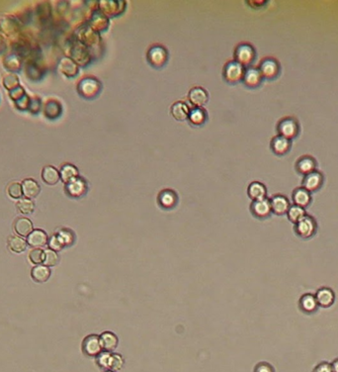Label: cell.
Instances as JSON below:
<instances>
[{"mask_svg":"<svg viewBox=\"0 0 338 372\" xmlns=\"http://www.w3.org/2000/svg\"><path fill=\"white\" fill-rule=\"evenodd\" d=\"M248 197L252 200H261L266 198L267 189L266 186L260 181H252L247 187Z\"/></svg>","mask_w":338,"mask_h":372,"instance_id":"d6a6232c","label":"cell"},{"mask_svg":"<svg viewBox=\"0 0 338 372\" xmlns=\"http://www.w3.org/2000/svg\"><path fill=\"white\" fill-rule=\"evenodd\" d=\"M58 236L62 239V241L64 242L65 245H69L74 240V235H73L72 231H70L68 229H64L63 231H61L58 234Z\"/></svg>","mask_w":338,"mask_h":372,"instance_id":"f907efd6","label":"cell"},{"mask_svg":"<svg viewBox=\"0 0 338 372\" xmlns=\"http://www.w3.org/2000/svg\"><path fill=\"white\" fill-rule=\"evenodd\" d=\"M9 92V97L11 100H13V102H16L17 100H19L20 98H22L26 92H25V89L20 85L18 87H16L15 89L11 90V91H8Z\"/></svg>","mask_w":338,"mask_h":372,"instance_id":"9f6ffc18","label":"cell"},{"mask_svg":"<svg viewBox=\"0 0 338 372\" xmlns=\"http://www.w3.org/2000/svg\"><path fill=\"white\" fill-rule=\"evenodd\" d=\"M23 60L18 56L11 54L3 59V68L9 71V73H17L22 70L23 68Z\"/></svg>","mask_w":338,"mask_h":372,"instance_id":"f1b7e54d","label":"cell"},{"mask_svg":"<svg viewBox=\"0 0 338 372\" xmlns=\"http://www.w3.org/2000/svg\"><path fill=\"white\" fill-rule=\"evenodd\" d=\"M305 215H306V213H305L304 208L300 207V206L295 205V204L292 205V206H290V208H289V210H288V212H287L288 219H289L292 223H294V224L298 223V222H299L300 220H302Z\"/></svg>","mask_w":338,"mask_h":372,"instance_id":"b9f144b4","label":"cell"},{"mask_svg":"<svg viewBox=\"0 0 338 372\" xmlns=\"http://www.w3.org/2000/svg\"><path fill=\"white\" fill-rule=\"evenodd\" d=\"M245 68L235 60H232L225 65L223 69V76L229 83H237L242 80Z\"/></svg>","mask_w":338,"mask_h":372,"instance_id":"30bf717a","label":"cell"},{"mask_svg":"<svg viewBox=\"0 0 338 372\" xmlns=\"http://www.w3.org/2000/svg\"><path fill=\"white\" fill-rule=\"evenodd\" d=\"M316 163L310 156H303L296 163V169L299 173L306 175L315 170Z\"/></svg>","mask_w":338,"mask_h":372,"instance_id":"484cf974","label":"cell"},{"mask_svg":"<svg viewBox=\"0 0 338 372\" xmlns=\"http://www.w3.org/2000/svg\"><path fill=\"white\" fill-rule=\"evenodd\" d=\"M124 364H125V360L121 354L111 352L110 360H109V370H113L117 372L118 370H121L123 368Z\"/></svg>","mask_w":338,"mask_h":372,"instance_id":"bcb514c9","label":"cell"},{"mask_svg":"<svg viewBox=\"0 0 338 372\" xmlns=\"http://www.w3.org/2000/svg\"><path fill=\"white\" fill-rule=\"evenodd\" d=\"M331 364V369H332V372H338V358L334 359L332 361Z\"/></svg>","mask_w":338,"mask_h":372,"instance_id":"6125c7cd","label":"cell"},{"mask_svg":"<svg viewBox=\"0 0 338 372\" xmlns=\"http://www.w3.org/2000/svg\"><path fill=\"white\" fill-rule=\"evenodd\" d=\"M21 185H22L23 196L25 198H28V199L36 198L41 191V187H40L39 183L32 178L24 179L23 182L21 183Z\"/></svg>","mask_w":338,"mask_h":372,"instance_id":"e575fe53","label":"cell"},{"mask_svg":"<svg viewBox=\"0 0 338 372\" xmlns=\"http://www.w3.org/2000/svg\"><path fill=\"white\" fill-rule=\"evenodd\" d=\"M14 230L19 236L28 237L33 232V224L29 219L21 217L15 221Z\"/></svg>","mask_w":338,"mask_h":372,"instance_id":"f35d334b","label":"cell"},{"mask_svg":"<svg viewBox=\"0 0 338 372\" xmlns=\"http://www.w3.org/2000/svg\"><path fill=\"white\" fill-rule=\"evenodd\" d=\"M42 100L38 96H31L30 100V105L28 111L31 112L32 114H39L42 110Z\"/></svg>","mask_w":338,"mask_h":372,"instance_id":"816d5d0a","label":"cell"},{"mask_svg":"<svg viewBox=\"0 0 338 372\" xmlns=\"http://www.w3.org/2000/svg\"><path fill=\"white\" fill-rule=\"evenodd\" d=\"M76 89L78 94L83 98L93 99L100 93L102 83L94 76H86L78 81Z\"/></svg>","mask_w":338,"mask_h":372,"instance_id":"7a4b0ae2","label":"cell"},{"mask_svg":"<svg viewBox=\"0 0 338 372\" xmlns=\"http://www.w3.org/2000/svg\"><path fill=\"white\" fill-rule=\"evenodd\" d=\"M42 179L49 185H55L61 180L60 170H58L53 166L44 167V169H42Z\"/></svg>","mask_w":338,"mask_h":372,"instance_id":"8d00e7d4","label":"cell"},{"mask_svg":"<svg viewBox=\"0 0 338 372\" xmlns=\"http://www.w3.org/2000/svg\"><path fill=\"white\" fill-rule=\"evenodd\" d=\"M97 9L104 15L115 17L122 14L127 7V2L124 0H101L97 2Z\"/></svg>","mask_w":338,"mask_h":372,"instance_id":"5b68a950","label":"cell"},{"mask_svg":"<svg viewBox=\"0 0 338 372\" xmlns=\"http://www.w3.org/2000/svg\"><path fill=\"white\" fill-rule=\"evenodd\" d=\"M36 11H37L38 18L42 23L48 22L52 16V7L49 2L39 3L36 8Z\"/></svg>","mask_w":338,"mask_h":372,"instance_id":"7bdbcfd3","label":"cell"},{"mask_svg":"<svg viewBox=\"0 0 338 372\" xmlns=\"http://www.w3.org/2000/svg\"><path fill=\"white\" fill-rule=\"evenodd\" d=\"M110 355L111 352L108 351H102L97 357H96V362L98 366L104 370H109V360H110Z\"/></svg>","mask_w":338,"mask_h":372,"instance_id":"681fc988","label":"cell"},{"mask_svg":"<svg viewBox=\"0 0 338 372\" xmlns=\"http://www.w3.org/2000/svg\"><path fill=\"white\" fill-rule=\"evenodd\" d=\"M277 131L278 135L291 140L298 135L299 124L294 117H284L277 124Z\"/></svg>","mask_w":338,"mask_h":372,"instance_id":"9c48e42d","label":"cell"},{"mask_svg":"<svg viewBox=\"0 0 338 372\" xmlns=\"http://www.w3.org/2000/svg\"><path fill=\"white\" fill-rule=\"evenodd\" d=\"M104 372H116V371H113V370H105Z\"/></svg>","mask_w":338,"mask_h":372,"instance_id":"be15d7a7","label":"cell"},{"mask_svg":"<svg viewBox=\"0 0 338 372\" xmlns=\"http://www.w3.org/2000/svg\"><path fill=\"white\" fill-rule=\"evenodd\" d=\"M59 261H60V258L55 251H53L51 249L44 251V262L43 263L46 267H48V268L55 267L59 264Z\"/></svg>","mask_w":338,"mask_h":372,"instance_id":"7dc6e473","label":"cell"},{"mask_svg":"<svg viewBox=\"0 0 338 372\" xmlns=\"http://www.w3.org/2000/svg\"><path fill=\"white\" fill-rule=\"evenodd\" d=\"M168 56L167 49L160 44L150 46L146 52L147 62L154 68L163 67L168 61Z\"/></svg>","mask_w":338,"mask_h":372,"instance_id":"52a82bcc","label":"cell"},{"mask_svg":"<svg viewBox=\"0 0 338 372\" xmlns=\"http://www.w3.org/2000/svg\"><path fill=\"white\" fill-rule=\"evenodd\" d=\"M30 100H31V96L26 93L22 98H20L19 100H17L14 103H15V106H16V108L18 110H20V111H28L29 105H30Z\"/></svg>","mask_w":338,"mask_h":372,"instance_id":"f5cc1de1","label":"cell"},{"mask_svg":"<svg viewBox=\"0 0 338 372\" xmlns=\"http://www.w3.org/2000/svg\"><path fill=\"white\" fill-rule=\"evenodd\" d=\"M157 202L163 209H172L178 202V195L172 189H163L158 193Z\"/></svg>","mask_w":338,"mask_h":372,"instance_id":"d6986e66","label":"cell"},{"mask_svg":"<svg viewBox=\"0 0 338 372\" xmlns=\"http://www.w3.org/2000/svg\"><path fill=\"white\" fill-rule=\"evenodd\" d=\"M17 209L18 211L23 214V215H29V214H32L35 210V204L34 202L32 201V199H28V198H21L18 200L17 204Z\"/></svg>","mask_w":338,"mask_h":372,"instance_id":"ee69618b","label":"cell"},{"mask_svg":"<svg viewBox=\"0 0 338 372\" xmlns=\"http://www.w3.org/2000/svg\"><path fill=\"white\" fill-rule=\"evenodd\" d=\"M258 69L263 78L273 79L280 72V65L276 59L272 57H266L261 60L258 66Z\"/></svg>","mask_w":338,"mask_h":372,"instance_id":"7c38bea8","label":"cell"},{"mask_svg":"<svg viewBox=\"0 0 338 372\" xmlns=\"http://www.w3.org/2000/svg\"><path fill=\"white\" fill-rule=\"evenodd\" d=\"M262 79H263V77H262L258 68L249 67V68H245V72H244L242 81L246 86L251 87V88L257 87V86L260 85Z\"/></svg>","mask_w":338,"mask_h":372,"instance_id":"cb8c5ba5","label":"cell"},{"mask_svg":"<svg viewBox=\"0 0 338 372\" xmlns=\"http://www.w3.org/2000/svg\"><path fill=\"white\" fill-rule=\"evenodd\" d=\"M69 58H71L78 67H86L91 62V53L87 47L75 40L70 47Z\"/></svg>","mask_w":338,"mask_h":372,"instance_id":"ba28073f","label":"cell"},{"mask_svg":"<svg viewBox=\"0 0 338 372\" xmlns=\"http://www.w3.org/2000/svg\"><path fill=\"white\" fill-rule=\"evenodd\" d=\"M82 351L88 357H97L102 351L100 337L97 335H88L82 341Z\"/></svg>","mask_w":338,"mask_h":372,"instance_id":"4fadbf2b","label":"cell"},{"mask_svg":"<svg viewBox=\"0 0 338 372\" xmlns=\"http://www.w3.org/2000/svg\"><path fill=\"white\" fill-rule=\"evenodd\" d=\"M109 23H110L109 18L106 15H104L102 12H100L98 9H96V10L92 11L90 18L87 22V25L92 30H94L95 32L100 34L101 32L108 29Z\"/></svg>","mask_w":338,"mask_h":372,"instance_id":"9a60e30c","label":"cell"},{"mask_svg":"<svg viewBox=\"0 0 338 372\" xmlns=\"http://www.w3.org/2000/svg\"><path fill=\"white\" fill-rule=\"evenodd\" d=\"M49 245H50V247H51V250H53V251H55V252H57V251H61V250L63 249V247L65 246L64 242L62 241V239L59 237L58 235L52 237V238H51L50 241H49Z\"/></svg>","mask_w":338,"mask_h":372,"instance_id":"11a10c76","label":"cell"},{"mask_svg":"<svg viewBox=\"0 0 338 372\" xmlns=\"http://www.w3.org/2000/svg\"><path fill=\"white\" fill-rule=\"evenodd\" d=\"M75 39L89 50L98 47L101 43L100 34L92 30L87 24H84L76 29Z\"/></svg>","mask_w":338,"mask_h":372,"instance_id":"3957f363","label":"cell"},{"mask_svg":"<svg viewBox=\"0 0 338 372\" xmlns=\"http://www.w3.org/2000/svg\"><path fill=\"white\" fill-rule=\"evenodd\" d=\"M254 372H275V369L270 363L262 361L255 366Z\"/></svg>","mask_w":338,"mask_h":372,"instance_id":"6f0895ef","label":"cell"},{"mask_svg":"<svg viewBox=\"0 0 338 372\" xmlns=\"http://www.w3.org/2000/svg\"><path fill=\"white\" fill-rule=\"evenodd\" d=\"M29 258L33 264L40 265L44 262V252L40 249H34L32 252H30Z\"/></svg>","mask_w":338,"mask_h":372,"instance_id":"db71d44e","label":"cell"},{"mask_svg":"<svg viewBox=\"0 0 338 372\" xmlns=\"http://www.w3.org/2000/svg\"><path fill=\"white\" fill-rule=\"evenodd\" d=\"M190 107L184 101H176L170 107V113L172 117L178 121H184L188 119V115L190 113Z\"/></svg>","mask_w":338,"mask_h":372,"instance_id":"f546056e","label":"cell"},{"mask_svg":"<svg viewBox=\"0 0 338 372\" xmlns=\"http://www.w3.org/2000/svg\"><path fill=\"white\" fill-rule=\"evenodd\" d=\"M27 240H25L23 237H17V236H12L8 238V247L9 250L13 253H16V254H20V253H23L26 247H27Z\"/></svg>","mask_w":338,"mask_h":372,"instance_id":"ab89813d","label":"cell"},{"mask_svg":"<svg viewBox=\"0 0 338 372\" xmlns=\"http://www.w3.org/2000/svg\"><path fill=\"white\" fill-rule=\"evenodd\" d=\"M250 212L258 219L268 218L272 213L270 200L268 198H264L261 200L252 201L250 204Z\"/></svg>","mask_w":338,"mask_h":372,"instance_id":"2e32d148","label":"cell"},{"mask_svg":"<svg viewBox=\"0 0 338 372\" xmlns=\"http://www.w3.org/2000/svg\"><path fill=\"white\" fill-rule=\"evenodd\" d=\"M269 200H270L272 213L278 216L287 214L291 204H290L289 199L286 196L282 194H276V195H273Z\"/></svg>","mask_w":338,"mask_h":372,"instance_id":"ffe728a7","label":"cell"},{"mask_svg":"<svg viewBox=\"0 0 338 372\" xmlns=\"http://www.w3.org/2000/svg\"><path fill=\"white\" fill-rule=\"evenodd\" d=\"M21 30L20 21L12 16L5 15L0 17V34L4 37L16 36Z\"/></svg>","mask_w":338,"mask_h":372,"instance_id":"8fae6325","label":"cell"},{"mask_svg":"<svg viewBox=\"0 0 338 372\" xmlns=\"http://www.w3.org/2000/svg\"><path fill=\"white\" fill-rule=\"evenodd\" d=\"M255 50L249 43H239L234 51V60L244 68L250 66L255 59Z\"/></svg>","mask_w":338,"mask_h":372,"instance_id":"277c9868","label":"cell"},{"mask_svg":"<svg viewBox=\"0 0 338 372\" xmlns=\"http://www.w3.org/2000/svg\"><path fill=\"white\" fill-rule=\"evenodd\" d=\"M7 192L9 196L13 199H21L23 196V191H22V185L21 183L18 182H12L9 184L7 187Z\"/></svg>","mask_w":338,"mask_h":372,"instance_id":"c3c4849f","label":"cell"},{"mask_svg":"<svg viewBox=\"0 0 338 372\" xmlns=\"http://www.w3.org/2000/svg\"><path fill=\"white\" fill-rule=\"evenodd\" d=\"M312 372H332L331 364L328 363V362H326V361L320 362L319 364H317L315 366V368L313 369Z\"/></svg>","mask_w":338,"mask_h":372,"instance_id":"680465c9","label":"cell"},{"mask_svg":"<svg viewBox=\"0 0 338 372\" xmlns=\"http://www.w3.org/2000/svg\"><path fill=\"white\" fill-rule=\"evenodd\" d=\"M270 147H271V150L273 151L274 154L278 155V156H282V155H285L286 153H288V151L290 150V147H291V142L290 140L280 136V135H276L275 137L272 138L271 142H270Z\"/></svg>","mask_w":338,"mask_h":372,"instance_id":"4316f807","label":"cell"},{"mask_svg":"<svg viewBox=\"0 0 338 372\" xmlns=\"http://www.w3.org/2000/svg\"><path fill=\"white\" fill-rule=\"evenodd\" d=\"M44 114L50 120H56L63 114V106L60 101L50 99L44 106Z\"/></svg>","mask_w":338,"mask_h":372,"instance_id":"1f68e13d","label":"cell"},{"mask_svg":"<svg viewBox=\"0 0 338 372\" xmlns=\"http://www.w3.org/2000/svg\"><path fill=\"white\" fill-rule=\"evenodd\" d=\"M246 3L253 8H258L263 6L266 3V1H264V0H260V1H257V0H250V1H247Z\"/></svg>","mask_w":338,"mask_h":372,"instance_id":"94428289","label":"cell"},{"mask_svg":"<svg viewBox=\"0 0 338 372\" xmlns=\"http://www.w3.org/2000/svg\"><path fill=\"white\" fill-rule=\"evenodd\" d=\"M292 199L295 205H298L300 207L305 208L309 205L311 201V195L310 192H308L306 189H304L303 186L298 187L293 191Z\"/></svg>","mask_w":338,"mask_h":372,"instance_id":"836d02e7","label":"cell"},{"mask_svg":"<svg viewBox=\"0 0 338 372\" xmlns=\"http://www.w3.org/2000/svg\"><path fill=\"white\" fill-rule=\"evenodd\" d=\"M51 276V271L46 266H37L32 270V277L36 282H46Z\"/></svg>","mask_w":338,"mask_h":372,"instance_id":"60d3db41","label":"cell"},{"mask_svg":"<svg viewBox=\"0 0 338 372\" xmlns=\"http://www.w3.org/2000/svg\"><path fill=\"white\" fill-rule=\"evenodd\" d=\"M25 73L30 80L39 81L45 76L46 69L39 62H29L25 65Z\"/></svg>","mask_w":338,"mask_h":372,"instance_id":"7402d4cb","label":"cell"},{"mask_svg":"<svg viewBox=\"0 0 338 372\" xmlns=\"http://www.w3.org/2000/svg\"><path fill=\"white\" fill-rule=\"evenodd\" d=\"M60 72L68 78H73L79 73V67L69 57H63L59 62Z\"/></svg>","mask_w":338,"mask_h":372,"instance_id":"e0dca14e","label":"cell"},{"mask_svg":"<svg viewBox=\"0 0 338 372\" xmlns=\"http://www.w3.org/2000/svg\"><path fill=\"white\" fill-rule=\"evenodd\" d=\"M299 305H300V309L305 314H312V313L316 312L318 307H319L317 302H316L315 296L311 293L304 294L300 298Z\"/></svg>","mask_w":338,"mask_h":372,"instance_id":"83f0119b","label":"cell"},{"mask_svg":"<svg viewBox=\"0 0 338 372\" xmlns=\"http://www.w3.org/2000/svg\"><path fill=\"white\" fill-rule=\"evenodd\" d=\"M295 233L298 237L304 239H308L312 237L317 229L316 221L313 217L309 215H305L302 220H300L298 223L295 224Z\"/></svg>","mask_w":338,"mask_h":372,"instance_id":"8992f818","label":"cell"},{"mask_svg":"<svg viewBox=\"0 0 338 372\" xmlns=\"http://www.w3.org/2000/svg\"><path fill=\"white\" fill-rule=\"evenodd\" d=\"M7 50V42L5 37L0 34V55L3 54Z\"/></svg>","mask_w":338,"mask_h":372,"instance_id":"91938a15","label":"cell"},{"mask_svg":"<svg viewBox=\"0 0 338 372\" xmlns=\"http://www.w3.org/2000/svg\"><path fill=\"white\" fill-rule=\"evenodd\" d=\"M207 112L203 107H194L188 115L189 122L194 126H201L207 120Z\"/></svg>","mask_w":338,"mask_h":372,"instance_id":"74e56055","label":"cell"},{"mask_svg":"<svg viewBox=\"0 0 338 372\" xmlns=\"http://www.w3.org/2000/svg\"><path fill=\"white\" fill-rule=\"evenodd\" d=\"M188 100L194 107H203L209 100V94L204 87L194 86L188 92Z\"/></svg>","mask_w":338,"mask_h":372,"instance_id":"ac0fdd59","label":"cell"},{"mask_svg":"<svg viewBox=\"0 0 338 372\" xmlns=\"http://www.w3.org/2000/svg\"><path fill=\"white\" fill-rule=\"evenodd\" d=\"M2 84L8 91H11L20 86V80L16 73H7L2 78Z\"/></svg>","mask_w":338,"mask_h":372,"instance_id":"f6af8a7d","label":"cell"},{"mask_svg":"<svg viewBox=\"0 0 338 372\" xmlns=\"http://www.w3.org/2000/svg\"><path fill=\"white\" fill-rule=\"evenodd\" d=\"M49 242L48 236L43 230H33V232L27 237V243L34 249H40L47 245Z\"/></svg>","mask_w":338,"mask_h":372,"instance_id":"d4e9b609","label":"cell"},{"mask_svg":"<svg viewBox=\"0 0 338 372\" xmlns=\"http://www.w3.org/2000/svg\"><path fill=\"white\" fill-rule=\"evenodd\" d=\"M315 299L319 307L329 308L335 300V295L332 289L328 287H321L315 293Z\"/></svg>","mask_w":338,"mask_h":372,"instance_id":"603a6c76","label":"cell"},{"mask_svg":"<svg viewBox=\"0 0 338 372\" xmlns=\"http://www.w3.org/2000/svg\"><path fill=\"white\" fill-rule=\"evenodd\" d=\"M14 55L18 56L25 63L39 62L41 58V51L38 46L33 45L30 41L23 38H18L12 44Z\"/></svg>","mask_w":338,"mask_h":372,"instance_id":"6da1fadb","label":"cell"},{"mask_svg":"<svg viewBox=\"0 0 338 372\" xmlns=\"http://www.w3.org/2000/svg\"><path fill=\"white\" fill-rule=\"evenodd\" d=\"M65 189L68 196L72 198H80L86 194L88 190V183L83 177L78 176L67 183Z\"/></svg>","mask_w":338,"mask_h":372,"instance_id":"5bb4252c","label":"cell"},{"mask_svg":"<svg viewBox=\"0 0 338 372\" xmlns=\"http://www.w3.org/2000/svg\"><path fill=\"white\" fill-rule=\"evenodd\" d=\"M60 176H61V180L65 184H67V183L70 182L71 180H73L74 178L78 177L79 171H78V169L75 166H73L71 164H65L61 167Z\"/></svg>","mask_w":338,"mask_h":372,"instance_id":"d590c367","label":"cell"},{"mask_svg":"<svg viewBox=\"0 0 338 372\" xmlns=\"http://www.w3.org/2000/svg\"><path fill=\"white\" fill-rule=\"evenodd\" d=\"M322 183H323V176L317 170H314L304 175L303 179V187L306 189L308 192L317 191L322 186Z\"/></svg>","mask_w":338,"mask_h":372,"instance_id":"44dd1931","label":"cell"},{"mask_svg":"<svg viewBox=\"0 0 338 372\" xmlns=\"http://www.w3.org/2000/svg\"><path fill=\"white\" fill-rule=\"evenodd\" d=\"M99 337H100L101 345L104 351L113 352L117 348L119 344V338L114 333L107 331V332L102 333Z\"/></svg>","mask_w":338,"mask_h":372,"instance_id":"4dcf8cb0","label":"cell"}]
</instances>
